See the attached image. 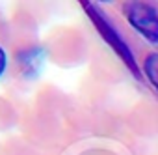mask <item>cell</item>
<instances>
[{"mask_svg": "<svg viewBox=\"0 0 158 155\" xmlns=\"http://www.w3.org/2000/svg\"><path fill=\"white\" fill-rule=\"evenodd\" d=\"M84 10V13L88 15V19L93 23L95 30L101 34V38L106 41V45L117 54V58L127 65V69L132 73V77H136L138 81H141V71H139V65L136 62V56L134 52L130 51V47L127 45V41L123 39V36L117 32V28L112 24V21L91 2V0H78Z\"/></svg>", "mask_w": 158, "mask_h": 155, "instance_id": "1", "label": "cell"}, {"mask_svg": "<svg viewBox=\"0 0 158 155\" xmlns=\"http://www.w3.org/2000/svg\"><path fill=\"white\" fill-rule=\"evenodd\" d=\"M128 24L138 30L149 43H158V11L141 0H128L123 4Z\"/></svg>", "mask_w": 158, "mask_h": 155, "instance_id": "2", "label": "cell"}, {"mask_svg": "<svg viewBox=\"0 0 158 155\" xmlns=\"http://www.w3.org/2000/svg\"><path fill=\"white\" fill-rule=\"evenodd\" d=\"M143 73L147 75V79L152 84V88L158 92V52H151V54L145 56V60H143Z\"/></svg>", "mask_w": 158, "mask_h": 155, "instance_id": "3", "label": "cell"}, {"mask_svg": "<svg viewBox=\"0 0 158 155\" xmlns=\"http://www.w3.org/2000/svg\"><path fill=\"white\" fill-rule=\"evenodd\" d=\"M6 64H8V56H6V51L0 47V77L6 71Z\"/></svg>", "mask_w": 158, "mask_h": 155, "instance_id": "4", "label": "cell"}, {"mask_svg": "<svg viewBox=\"0 0 158 155\" xmlns=\"http://www.w3.org/2000/svg\"><path fill=\"white\" fill-rule=\"evenodd\" d=\"M101 2H108V0H101Z\"/></svg>", "mask_w": 158, "mask_h": 155, "instance_id": "5", "label": "cell"}]
</instances>
